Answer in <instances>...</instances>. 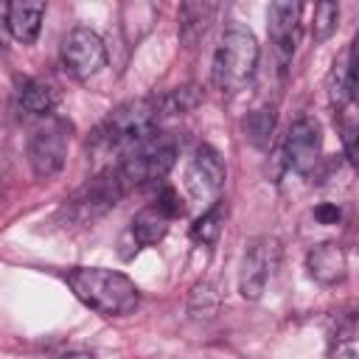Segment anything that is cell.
Instances as JSON below:
<instances>
[{
    "instance_id": "6da1fadb",
    "label": "cell",
    "mask_w": 359,
    "mask_h": 359,
    "mask_svg": "<svg viewBox=\"0 0 359 359\" xmlns=\"http://www.w3.org/2000/svg\"><path fill=\"white\" fill-rule=\"evenodd\" d=\"M65 280L87 309H93L104 317H123V314L135 311L140 303L137 286L123 272H115V269L73 266V269H67Z\"/></svg>"
},
{
    "instance_id": "7a4b0ae2",
    "label": "cell",
    "mask_w": 359,
    "mask_h": 359,
    "mask_svg": "<svg viewBox=\"0 0 359 359\" xmlns=\"http://www.w3.org/2000/svg\"><path fill=\"white\" fill-rule=\"evenodd\" d=\"M258 56H261V48L252 31L241 22H230L222 31L213 53V67H210L213 84L222 93H238L255 76Z\"/></svg>"
},
{
    "instance_id": "3957f363",
    "label": "cell",
    "mask_w": 359,
    "mask_h": 359,
    "mask_svg": "<svg viewBox=\"0 0 359 359\" xmlns=\"http://www.w3.org/2000/svg\"><path fill=\"white\" fill-rule=\"evenodd\" d=\"M157 104L154 98H132L115 107L93 135V149L98 151H126L146 135L157 129Z\"/></svg>"
},
{
    "instance_id": "277c9868",
    "label": "cell",
    "mask_w": 359,
    "mask_h": 359,
    "mask_svg": "<svg viewBox=\"0 0 359 359\" xmlns=\"http://www.w3.org/2000/svg\"><path fill=\"white\" fill-rule=\"evenodd\" d=\"M177 160V140L168 132H151L143 140H137L132 149H126L115 165L118 177L123 180L126 191L135 185H146L154 180H163Z\"/></svg>"
},
{
    "instance_id": "5b68a950",
    "label": "cell",
    "mask_w": 359,
    "mask_h": 359,
    "mask_svg": "<svg viewBox=\"0 0 359 359\" xmlns=\"http://www.w3.org/2000/svg\"><path fill=\"white\" fill-rule=\"evenodd\" d=\"M123 194H126V185H123V180L118 177L115 165H112V168L101 171L98 177H93V180L65 205V216H67L73 224L95 222V219L104 216L109 208H115Z\"/></svg>"
},
{
    "instance_id": "8992f818",
    "label": "cell",
    "mask_w": 359,
    "mask_h": 359,
    "mask_svg": "<svg viewBox=\"0 0 359 359\" xmlns=\"http://www.w3.org/2000/svg\"><path fill=\"white\" fill-rule=\"evenodd\" d=\"M67 132H70V126L59 118H50V121H45V126L34 129L31 143H28V160H31V168L36 177L50 180L53 174H59L65 168L67 137H70Z\"/></svg>"
},
{
    "instance_id": "52a82bcc",
    "label": "cell",
    "mask_w": 359,
    "mask_h": 359,
    "mask_svg": "<svg viewBox=\"0 0 359 359\" xmlns=\"http://www.w3.org/2000/svg\"><path fill=\"white\" fill-rule=\"evenodd\" d=\"M62 65L73 79H90L107 65V45L90 28H73L62 39Z\"/></svg>"
},
{
    "instance_id": "ba28073f",
    "label": "cell",
    "mask_w": 359,
    "mask_h": 359,
    "mask_svg": "<svg viewBox=\"0 0 359 359\" xmlns=\"http://www.w3.org/2000/svg\"><path fill=\"white\" fill-rule=\"evenodd\" d=\"M224 163L219 157V151L213 146H199L191 157V163L185 165V191L191 194V199L196 202H219V194L224 188Z\"/></svg>"
},
{
    "instance_id": "9c48e42d",
    "label": "cell",
    "mask_w": 359,
    "mask_h": 359,
    "mask_svg": "<svg viewBox=\"0 0 359 359\" xmlns=\"http://www.w3.org/2000/svg\"><path fill=\"white\" fill-rule=\"evenodd\" d=\"M323 154V135H320V123L314 118H297L292 121L286 140H283V157L286 165L300 174V177H311L317 171Z\"/></svg>"
},
{
    "instance_id": "30bf717a",
    "label": "cell",
    "mask_w": 359,
    "mask_h": 359,
    "mask_svg": "<svg viewBox=\"0 0 359 359\" xmlns=\"http://www.w3.org/2000/svg\"><path fill=\"white\" fill-rule=\"evenodd\" d=\"M297 20H300V6L292 0H275L269 3L266 11V31L278 56V67L280 73H286L292 56H294V45H297Z\"/></svg>"
},
{
    "instance_id": "8fae6325",
    "label": "cell",
    "mask_w": 359,
    "mask_h": 359,
    "mask_svg": "<svg viewBox=\"0 0 359 359\" xmlns=\"http://www.w3.org/2000/svg\"><path fill=\"white\" fill-rule=\"evenodd\" d=\"M275 255H278V247H275L272 238H255L244 250L241 272H238V292L247 300H258L261 297V292H264V286H266V280L272 275Z\"/></svg>"
},
{
    "instance_id": "7c38bea8",
    "label": "cell",
    "mask_w": 359,
    "mask_h": 359,
    "mask_svg": "<svg viewBox=\"0 0 359 359\" xmlns=\"http://www.w3.org/2000/svg\"><path fill=\"white\" fill-rule=\"evenodd\" d=\"M306 269L309 275L323 283V286H331V283H339L348 272V258H345V250L334 241H325V244H317L306 252Z\"/></svg>"
},
{
    "instance_id": "4fadbf2b",
    "label": "cell",
    "mask_w": 359,
    "mask_h": 359,
    "mask_svg": "<svg viewBox=\"0 0 359 359\" xmlns=\"http://www.w3.org/2000/svg\"><path fill=\"white\" fill-rule=\"evenodd\" d=\"M42 17H45V3L39 0H17L6 6V25L11 36L22 45H31L39 36Z\"/></svg>"
},
{
    "instance_id": "5bb4252c",
    "label": "cell",
    "mask_w": 359,
    "mask_h": 359,
    "mask_svg": "<svg viewBox=\"0 0 359 359\" xmlns=\"http://www.w3.org/2000/svg\"><path fill=\"white\" fill-rule=\"evenodd\" d=\"M213 14H216L213 3L191 0V3L180 6V39H182L185 48H194L208 34V28L213 22Z\"/></svg>"
},
{
    "instance_id": "9a60e30c",
    "label": "cell",
    "mask_w": 359,
    "mask_h": 359,
    "mask_svg": "<svg viewBox=\"0 0 359 359\" xmlns=\"http://www.w3.org/2000/svg\"><path fill=\"white\" fill-rule=\"evenodd\" d=\"M353 45L345 50L342 59L334 62L331 73H328V101L334 109H342L351 98H353V87H356V73H353Z\"/></svg>"
},
{
    "instance_id": "2e32d148",
    "label": "cell",
    "mask_w": 359,
    "mask_h": 359,
    "mask_svg": "<svg viewBox=\"0 0 359 359\" xmlns=\"http://www.w3.org/2000/svg\"><path fill=\"white\" fill-rule=\"evenodd\" d=\"M59 104V93L42 81V79H25L22 87H20V109L28 112V115H50L53 107Z\"/></svg>"
},
{
    "instance_id": "e0dca14e",
    "label": "cell",
    "mask_w": 359,
    "mask_h": 359,
    "mask_svg": "<svg viewBox=\"0 0 359 359\" xmlns=\"http://www.w3.org/2000/svg\"><path fill=\"white\" fill-rule=\"evenodd\" d=\"M165 233H168V219H165L154 205L143 208V210L132 219V224H129V236H132L135 244H140V247H151V244L163 241Z\"/></svg>"
},
{
    "instance_id": "ac0fdd59",
    "label": "cell",
    "mask_w": 359,
    "mask_h": 359,
    "mask_svg": "<svg viewBox=\"0 0 359 359\" xmlns=\"http://www.w3.org/2000/svg\"><path fill=\"white\" fill-rule=\"evenodd\" d=\"M154 104H157V115L160 118L185 115V112H191V109H196L202 104V93H199V87L185 84V87H177V90H168V93L157 95Z\"/></svg>"
},
{
    "instance_id": "d6986e66",
    "label": "cell",
    "mask_w": 359,
    "mask_h": 359,
    "mask_svg": "<svg viewBox=\"0 0 359 359\" xmlns=\"http://www.w3.org/2000/svg\"><path fill=\"white\" fill-rule=\"evenodd\" d=\"M224 216H227L224 202H222V199L213 202V205L191 224V238H194L196 244H216L219 236H222V230H224Z\"/></svg>"
},
{
    "instance_id": "ffe728a7",
    "label": "cell",
    "mask_w": 359,
    "mask_h": 359,
    "mask_svg": "<svg viewBox=\"0 0 359 359\" xmlns=\"http://www.w3.org/2000/svg\"><path fill=\"white\" fill-rule=\"evenodd\" d=\"M219 303H222V294L210 280H199L188 294V311L196 320H210L219 311Z\"/></svg>"
},
{
    "instance_id": "44dd1931",
    "label": "cell",
    "mask_w": 359,
    "mask_h": 359,
    "mask_svg": "<svg viewBox=\"0 0 359 359\" xmlns=\"http://www.w3.org/2000/svg\"><path fill=\"white\" fill-rule=\"evenodd\" d=\"M272 129H275V109L272 107H258L247 115L244 121V132H247V140L258 149H266L269 146V137H272Z\"/></svg>"
},
{
    "instance_id": "7402d4cb",
    "label": "cell",
    "mask_w": 359,
    "mask_h": 359,
    "mask_svg": "<svg viewBox=\"0 0 359 359\" xmlns=\"http://www.w3.org/2000/svg\"><path fill=\"white\" fill-rule=\"evenodd\" d=\"M331 359H359L356 353V323L348 314L342 323H337V334L331 342Z\"/></svg>"
},
{
    "instance_id": "603a6c76",
    "label": "cell",
    "mask_w": 359,
    "mask_h": 359,
    "mask_svg": "<svg viewBox=\"0 0 359 359\" xmlns=\"http://www.w3.org/2000/svg\"><path fill=\"white\" fill-rule=\"evenodd\" d=\"M339 22V6L337 3H317L314 6V22H311V36L317 42H325Z\"/></svg>"
},
{
    "instance_id": "cb8c5ba5",
    "label": "cell",
    "mask_w": 359,
    "mask_h": 359,
    "mask_svg": "<svg viewBox=\"0 0 359 359\" xmlns=\"http://www.w3.org/2000/svg\"><path fill=\"white\" fill-rule=\"evenodd\" d=\"M154 208H157L168 222L185 213V208H182V202H180V196H177V191H174V188H163V191H160V196H157V202H154Z\"/></svg>"
},
{
    "instance_id": "d4e9b609",
    "label": "cell",
    "mask_w": 359,
    "mask_h": 359,
    "mask_svg": "<svg viewBox=\"0 0 359 359\" xmlns=\"http://www.w3.org/2000/svg\"><path fill=\"white\" fill-rule=\"evenodd\" d=\"M314 219H317L320 224H339L342 210H339V205H334V202H320V205L314 208Z\"/></svg>"
},
{
    "instance_id": "484cf974",
    "label": "cell",
    "mask_w": 359,
    "mask_h": 359,
    "mask_svg": "<svg viewBox=\"0 0 359 359\" xmlns=\"http://www.w3.org/2000/svg\"><path fill=\"white\" fill-rule=\"evenodd\" d=\"M342 143H345V157L351 163H356V126L353 123L342 126Z\"/></svg>"
},
{
    "instance_id": "4316f807",
    "label": "cell",
    "mask_w": 359,
    "mask_h": 359,
    "mask_svg": "<svg viewBox=\"0 0 359 359\" xmlns=\"http://www.w3.org/2000/svg\"><path fill=\"white\" fill-rule=\"evenodd\" d=\"M59 359H93V353H87V351H70V353H65Z\"/></svg>"
}]
</instances>
